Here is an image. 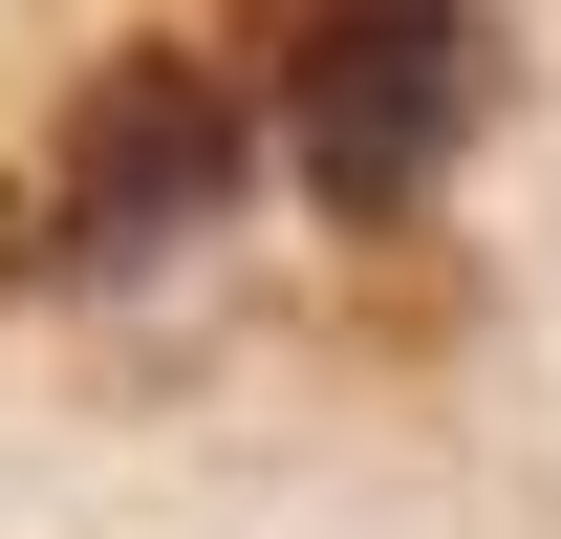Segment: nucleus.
Wrapping results in <instances>:
<instances>
[{
	"label": "nucleus",
	"instance_id": "obj_1",
	"mask_svg": "<svg viewBox=\"0 0 561 539\" xmlns=\"http://www.w3.org/2000/svg\"><path fill=\"white\" fill-rule=\"evenodd\" d=\"M238 44H260L280 173L324 216H411L496 130V0H238Z\"/></svg>",
	"mask_w": 561,
	"mask_h": 539
},
{
	"label": "nucleus",
	"instance_id": "obj_2",
	"mask_svg": "<svg viewBox=\"0 0 561 539\" xmlns=\"http://www.w3.org/2000/svg\"><path fill=\"white\" fill-rule=\"evenodd\" d=\"M216 195H238V87L173 66V44H130V66H87L66 151L0 195V260H173Z\"/></svg>",
	"mask_w": 561,
	"mask_h": 539
}]
</instances>
